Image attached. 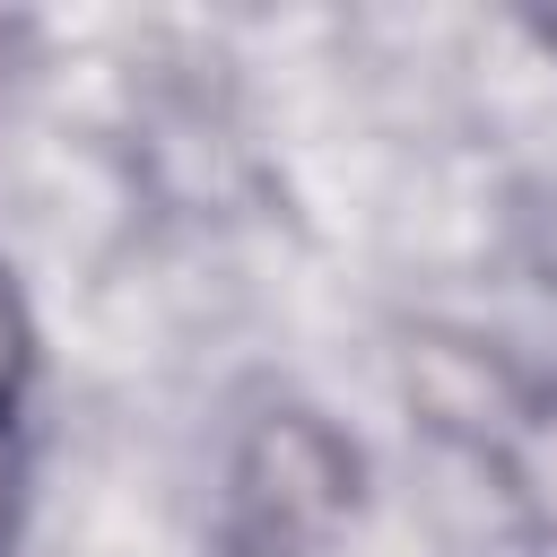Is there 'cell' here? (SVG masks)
<instances>
[{
  "label": "cell",
  "mask_w": 557,
  "mask_h": 557,
  "mask_svg": "<svg viewBox=\"0 0 557 557\" xmlns=\"http://www.w3.org/2000/svg\"><path fill=\"white\" fill-rule=\"evenodd\" d=\"M357 505V453L313 409H270L226 470V540L244 557H305Z\"/></svg>",
  "instance_id": "cell-1"
},
{
  "label": "cell",
  "mask_w": 557,
  "mask_h": 557,
  "mask_svg": "<svg viewBox=\"0 0 557 557\" xmlns=\"http://www.w3.org/2000/svg\"><path fill=\"white\" fill-rule=\"evenodd\" d=\"M17 374H26V322H17V296L0 287V418L17 400Z\"/></svg>",
  "instance_id": "cell-2"
},
{
  "label": "cell",
  "mask_w": 557,
  "mask_h": 557,
  "mask_svg": "<svg viewBox=\"0 0 557 557\" xmlns=\"http://www.w3.org/2000/svg\"><path fill=\"white\" fill-rule=\"evenodd\" d=\"M531 496H540V513L557 522V418H540V435H531Z\"/></svg>",
  "instance_id": "cell-3"
},
{
  "label": "cell",
  "mask_w": 557,
  "mask_h": 557,
  "mask_svg": "<svg viewBox=\"0 0 557 557\" xmlns=\"http://www.w3.org/2000/svg\"><path fill=\"white\" fill-rule=\"evenodd\" d=\"M9 479H17V461H9V418H0V531H9Z\"/></svg>",
  "instance_id": "cell-4"
}]
</instances>
